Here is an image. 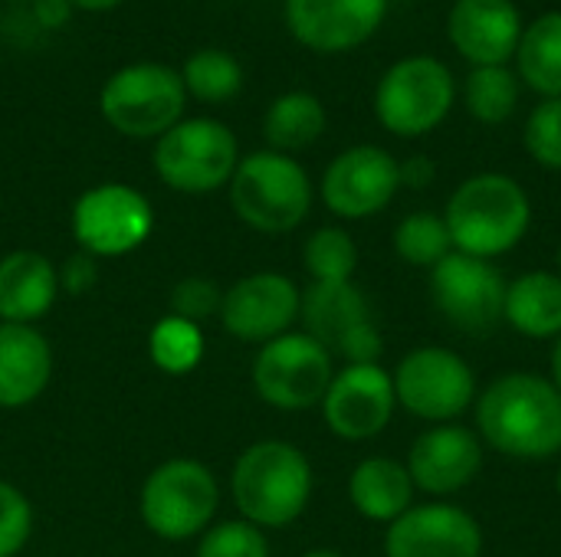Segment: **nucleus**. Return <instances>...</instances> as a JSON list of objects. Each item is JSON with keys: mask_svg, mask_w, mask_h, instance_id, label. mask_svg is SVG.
Returning <instances> with one entry per match:
<instances>
[{"mask_svg": "<svg viewBox=\"0 0 561 557\" xmlns=\"http://www.w3.org/2000/svg\"><path fill=\"white\" fill-rule=\"evenodd\" d=\"M319 190L335 217L368 220L401 190V161L378 144H355L325 167Z\"/></svg>", "mask_w": 561, "mask_h": 557, "instance_id": "nucleus-14", "label": "nucleus"}, {"mask_svg": "<svg viewBox=\"0 0 561 557\" xmlns=\"http://www.w3.org/2000/svg\"><path fill=\"white\" fill-rule=\"evenodd\" d=\"M53 381V348L33 325L0 322V407L33 404Z\"/></svg>", "mask_w": 561, "mask_h": 557, "instance_id": "nucleus-21", "label": "nucleus"}, {"mask_svg": "<svg viewBox=\"0 0 561 557\" xmlns=\"http://www.w3.org/2000/svg\"><path fill=\"white\" fill-rule=\"evenodd\" d=\"M486 463V446L477 430L460 423H434L408 450L414 489L431 499H450L477 483Z\"/></svg>", "mask_w": 561, "mask_h": 557, "instance_id": "nucleus-17", "label": "nucleus"}, {"mask_svg": "<svg viewBox=\"0 0 561 557\" xmlns=\"http://www.w3.org/2000/svg\"><path fill=\"white\" fill-rule=\"evenodd\" d=\"M184 79L161 62L118 69L99 95L105 121L128 138H161L184 115Z\"/></svg>", "mask_w": 561, "mask_h": 557, "instance_id": "nucleus-8", "label": "nucleus"}, {"mask_svg": "<svg viewBox=\"0 0 561 557\" xmlns=\"http://www.w3.org/2000/svg\"><path fill=\"white\" fill-rule=\"evenodd\" d=\"M516 66L533 92L561 98V10L542 13L523 30Z\"/></svg>", "mask_w": 561, "mask_h": 557, "instance_id": "nucleus-25", "label": "nucleus"}, {"mask_svg": "<svg viewBox=\"0 0 561 557\" xmlns=\"http://www.w3.org/2000/svg\"><path fill=\"white\" fill-rule=\"evenodd\" d=\"M302 266L312 282H352L358 269V246L348 230L322 227L302 246Z\"/></svg>", "mask_w": 561, "mask_h": 557, "instance_id": "nucleus-30", "label": "nucleus"}, {"mask_svg": "<svg viewBox=\"0 0 561 557\" xmlns=\"http://www.w3.org/2000/svg\"><path fill=\"white\" fill-rule=\"evenodd\" d=\"M319 407L325 427L339 440L348 443L375 440L378 433L388 430L398 410L391 371H385L381 364H345L342 371H335Z\"/></svg>", "mask_w": 561, "mask_h": 557, "instance_id": "nucleus-15", "label": "nucleus"}, {"mask_svg": "<svg viewBox=\"0 0 561 557\" xmlns=\"http://www.w3.org/2000/svg\"><path fill=\"white\" fill-rule=\"evenodd\" d=\"M434 177H437V167L427 154H414V158L401 161V187L424 190L434 184Z\"/></svg>", "mask_w": 561, "mask_h": 557, "instance_id": "nucleus-37", "label": "nucleus"}, {"mask_svg": "<svg viewBox=\"0 0 561 557\" xmlns=\"http://www.w3.org/2000/svg\"><path fill=\"white\" fill-rule=\"evenodd\" d=\"M148 358H151V364L158 371H164L171 378L191 374L204 361V332H201V325H194L187 318H178V315H164L148 332Z\"/></svg>", "mask_w": 561, "mask_h": 557, "instance_id": "nucleus-29", "label": "nucleus"}, {"mask_svg": "<svg viewBox=\"0 0 561 557\" xmlns=\"http://www.w3.org/2000/svg\"><path fill=\"white\" fill-rule=\"evenodd\" d=\"M194 557H270V542L263 529L250 525L247 519H233L210 525L201 535Z\"/></svg>", "mask_w": 561, "mask_h": 557, "instance_id": "nucleus-33", "label": "nucleus"}, {"mask_svg": "<svg viewBox=\"0 0 561 557\" xmlns=\"http://www.w3.org/2000/svg\"><path fill=\"white\" fill-rule=\"evenodd\" d=\"M556 492H559V499H561V463H559V473H556Z\"/></svg>", "mask_w": 561, "mask_h": 557, "instance_id": "nucleus-42", "label": "nucleus"}, {"mask_svg": "<svg viewBox=\"0 0 561 557\" xmlns=\"http://www.w3.org/2000/svg\"><path fill=\"white\" fill-rule=\"evenodd\" d=\"M72 13L69 0H33V16L39 20V26H66Z\"/></svg>", "mask_w": 561, "mask_h": 557, "instance_id": "nucleus-38", "label": "nucleus"}, {"mask_svg": "<svg viewBox=\"0 0 561 557\" xmlns=\"http://www.w3.org/2000/svg\"><path fill=\"white\" fill-rule=\"evenodd\" d=\"M467 112L483 125H503L519 105V79L510 66H473L463 82Z\"/></svg>", "mask_w": 561, "mask_h": 557, "instance_id": "nucleus-27", "label": "nucleus"}, {"mask_svg": "<svg viewBox=\"0 0 561 557\" xmlns=\"http://www.w3.org/2000/svg\"><path fill=\"white\" fill-rule=\"evenodd\" d=\"M253 391L263 404L276 410H312L322 404L335 364L332 355L306 332H286L260 345L253 358Z\"/></svg>", "mask_w": 561, "mask_h": 557, "instance_id": "nucleus-9", "label": "nucleus"}, {"mask_svg": "<svg viewBox=\"0 0 561 557\" xmlns=\"http://www.w3.org/2000/svg\"><path fill=\"white\" fill-rule=\"evenodd\" d=\"M523 13L513 0H457L447 16L454 49L473 66H506L523 39Z\"/></svg>", "mask_w": 561, "mask_h": 557, "instance_id": "nucleus-20", "label": "nucleus"}, {"mask_svg": "<svg viewBox=\"0 0 561 557\" xmlns=\"http://www.w3.org/2000/svg\"><path fill=\"white\" fill-rule=\"evenodd\" d=\"M154 230L148 197L128 184H95L72 207V236L95 259L128 256Z\"/></svg>", "mask_w": 561, "mask_h": 557, "instance_id": "nucleus-12", "label": "nucleus"}, {"mask_svg": "<svg viewBox=\"0 0 561 557\" xmlns=\"http://www.w3.org/2000/svg\"><path fill=\"white\" fill-rule=\"evenodd\" d=\"M72 7H79V10H112V7H118L122 0H69Z\"/></svg>", "mask_w": 561, "mask_h": 557, "instance_id": "nucleus-40", "label": "nucleus"}, {"mask_svg": "<svg viewBox=\"0 0 561 557\" xmlns=\"http://www.w3.org/2000/svg\"><path fill=\"white\" fill-rule=\"evenodd\" d=\"M10 3H20V0H10Z\"/></svg>", "mask_w": 561, "mask_h": 557, "instance_id": "nucleus-44", "label": "nucleus"}, {"mask_svg": "<svg viewBox=\"0 0 561 557\" xmlns=\"http://www.w3.org/2000/svg\"><path fill=\"white\" fill-rule=\"evenodd\" d=\"M388 0H286L293 36L316 53H348L385 20Z\"/></svg>", "mask_w": 561, "mask_h": 557, "instance_id": "nucleus-19", "label": "nucleus"}, {"mask_svg": "<svg viewBox=\"0 0 561 557\" xmlns=\"http://www.w3.org/2000/svg\"><path fill=\"white\" fill-rule=\"evenodd\" d=\"M302 557H345L342 552H332V548H312V552H306Z\"/></svg>", "mask_w": 561, "mask_h": 557, "instance_id": "nucleus-41", "label": "nucleus"}, {"mask_svg": "<svg viewBox=\"0 0 561 557\" xmlns=\"http://www.w3.org/2000/svg\"><path fill=\"white\" fill-rule=\"evenodd\" d=\"M483 446L510 460H552L561 453L559 387L533 371L493 378L473 404Z\"/></svg>", "mask_w": 561, "mask_h": 557, "instance_id": "nucleus-1", "label": "nucleus"}, {"mask_svg": "<svg viewBox=\"0 0 561 557\" xmlns=\"http://www.w3.org/2000/svg\"><path fill=\"white\" fill-rule=\"evenodd\" d=\"M414 479L401 460L368 456L348 476V502L352 509L378 525L398 522L414 506Z\"/></svg>", "mask_w": 561, "mask_h": 557, "instance_id": "nucleus-23", "label": "nucleus"}, {"mask_svg": "<svg viewBox=\"0 0 561 557\" xmlns=\"http://www.w3.org/2000/svg\"><path fill=\"white\" fill-rule=\"evenodd\" d=\"M523 144L539 167L561 171V98H542L529 112Z\"/></svg>", "mask_w": 561, "mask_h": 557, "instance_id": "nucleus-32", "label": "nucleus"}, {"mask_svg": "<svg viewBox=\"0 0 561 557\" xmlns=\"http://www.w3.org/2000/svg\"><path fill=\"white\" fill-rule=\"evenodd\" d=\"M59 299V269L36 250H13L0 259V322L33 325Z\"/></svg>", "mask_w": 561, "mask_h": 557, "instance_id": "nucleus-22", "label": "nucleus"}, {"mask_svg": "<svg viewBox=\"0 0 561 557\" xmlns=\"http://www.w3.org/2000/svg\"><path fill=\"white\" fill-rule=\"evenodd\" d=\"M457 98V79L434 56L398 59L375 89V115L398 138H421L444 125Z\"/></svg>", "mask_w": 561, "mask_h": 557, "instance_id": "nucleus-7", "label": "nucleus"}, {"mask_svg": "<svg viewBox=\"0 0 561 557\" xmlns=\"http://www.w3.org/2000/svg\"><path fill=\"white\" fill-rule=\"evenodd\" d=\"M33 535V506L13 486L0 479V557H16Z\"/></svg>", "mask_w": 561, "mask_h": 557, "instance_id": "nucleus-34", "label": "nucleus"}, {"mask_svg": "<svg viewBox=\"0 0 561 557\" xmlns=\"http://www.w3.org/2000/svg\"><path fill=\"white\" fill-rule=\"evenodd\" d=\"M230 207L260 233H289L312 210V181L293 154L253 151L230 177Z\"/></svg>", "mask_w": 561, "mask_h": 557, "instance_id": "nucleus-4", "label": "nucleus"}, {"mask_svg": "<svg viewBox=\"0 0 561 557\" xmlns=\"http://www.w3.org/2000/svg\"><path fill=\"white\" fill-rule=\"evenodd\" d=\"M99 279V266H95V256L89 253H79V256H69L59 269V292H69V295H85Z\"/></svg>", "mask_w": 561, "mask_h": 557, "instance_id": "nucleus-36", "label": "nucleus"}, {"mask_svg": "<svg viewBox=\"0 0 561 557\" xmlns=\"http://www.w3.org/2000/svg\"><path fill=\"white\" fill-rule=\"evenodd\" d=\"M302 332L345 364H381L385 338L355 282H312L302 292Z\"/></svg>", "mask_w": 561, "mask_h": 557, "instance_id": "nucleus-11", "label": "nucleus"}, {"mask_svg": "<svg viewBox=\"0 0 561 557\" xmlns=\"http://www.w3.org/2000/svg\"><path fill=\"white\" fill-rule=\"evenodd\" d=\"M220 305H224L220 286L204 276H187L171 292V315L187 318L194 325L207 322L210 315H220Z\"/></svg>", "mask_w": 561, "mask_h": 557, "instance_id": "nucleus-35", "label": "nucleus"}, {"mask_svg": "<svg viewBox=\"0 0 561 557\" xmlns=\"http://www.w3.org/2000/svg\"><path fill=\"white\" fill-rule=\"evenodd\" d=\"M556 266H559L556 272H559V276H561V246H559V256H556Z\"/></svg>", "mask_w": 561, "mask_h": 557, "instance_id": "nucleus-43", "label": "nucleus"}, {"mask_svg": "<svg viewBox=\"0 0 561 557\" xmlns=\"http://www.w3.org/2000/svg\"><path fill=\"white\" fill-rule=\"evenodd\" d=\"M325 131V105L312 92H286L279 95L263 118V135L270 151L293 154L316 144Z\"/></svg>", "mask_w": 561, "mask_h": 557, "instance_id": "nucleus-26", "label": "nucleus"}, {"mask_svg": "<svg viewBox=\"0 0 561 557\" xmlns=\"http://www.w3.org/2000/svg\"><path fill=\"white\" fill-rule=\"evenodd\" d=\"M480 522L450 502L411 506L385 529V557H483Z\"/></svg>", "mask_w": 561, "mask_h": 557, "instance_id": "nucleus-18", "label": "nucleus"}, {"mask_svg": "<svg viewBox=\"0 0 561 557\" xmlns=\"http://www.w3.org/2000/svg\"><path fill=\"white\" fill-rule=\"evenodd\" d=\"M506 286V276L490 259L457 250L431 269V299L437 312L467 335L493 332L503 322Z\"/></svg>", "mask_w": 561, "mask_h": 557, "instance_id": "nucleus-13", "label": "nucleus"}, {"mask_svg": "<svg viewBox=\"0 0 561 557\" xmlns=\"http://www.w3.org/2000/svg\"><path fill=\"white\" fill-rule=\"evenodd\" d=\"M398 407L424 423H457L480 394L470 361L440 345H421L408 351L391 371Z\"/></svg>", "mask_w": 561, "mask_h": 557, "instance_id": "nucleus-5", "label": "nucleus"}, {"mask_svg": "<svg viewBox=\"0 0 561 557\" xmlns=\"http://www.w3.org/2000/svg\"><path fill=\"white\" fill-rule=\"evenodd\" d=\"M316 476L309 456L286 440L250 443L230 473V496L240 515L256 529L293 525L312 499Z\"/></svg>", "mask_w": 561, "mask_h": 557, "instance_id": "nucleus-3", "label": "nucleus"}, {"mask_svg": "<svg viewBox=\"0 0 561 557\" xmlns=\"http://www.w3.org/2000/svg\"><path fill=\"white\" fill-rule=\"evenodd\" d=\"M181 79H184V89H187L194 98L217 105V102H227V98H233V95L240 92V85H243V69H240V62H237L230 53H224V49H201V53H194V56L184 62Z\"/></svg>", "mask_w": 561, "mask_h": 557, "instance_id": "nucleus-31", "label": "nucleus"}, {"mask_svg": "<svg viewBox=\"0 0 561 557\" xmlns=\"http://www.w3.org/2000/svg\"><path fill=\"white\" fill-rule=\"evenodd\" d=\"M503 322L533 341H556L561 335V276L533 269L506 286Z\"/></svg>", "mask_w": 561, "mask_h": 557, "instance_id": "nucleus-24", "label": "nucleus"}, {"mask_svg": "<svg viewBox=\"0 0 561 557\" xmlns=\"http://www.w3.org/2000/svg\"><path fill=\"white\" fill-rule=\"evenodd\" d=\"M240 164L237 135L214 118H187L158 138L154 171L181 194H210L230 184Z\"/></svg>", "mask_w": 561, "mask_h": 557, "instance_id": "nucleus-10", "label": "nucleus"}, {"mask_svg": "<svg viewBox=\"0 0 561 557\" xmlns=\"http://www.w3.org/2000/svg\"><path fill=\"white\" fill-rule=\"evenodd\" d=\"M549 381L559 387L561 394V335L552 341V351H549Z\"/></svg>", "mask_w": 561, "mask_h": 557, "instance_id": "nucleus-39", "label": "nucleus"}, {"mask_svg": "<svg viewBox=\"0 0 561 557\" xmlns=\"http://www.w3.org/2000/svg\"><path fill=\"white\" fill-rule=\"evenodd\" d=\"M444 223L457 253L493 263L526 240L533 227V200L516 177L483 171L450 194Z\"/></svg>", "mask_w": 561, "mask_h": 557, "instance_id": "nucleus-2", "label": "nucleus"}, {"mask_svg": "<svg viewBox=\"0 0 561 557\" xmlns=\"http://www.w3.org/2000/svg\"><path fill=\"white\" fill-rule=\"evenodd\" d=\"M220 506L214 473L197 460H168L148 473L141 486V522L164 542L201 538Z\"/></svg>", "mask_w": 561, "mask_h": 557, "instance_id": "nucleus-6", "label": "nucleus"}, {"mask_svg": "<svg viewBox=\"0 0 561 557\" xmlns=\"http://www.w3.org/2000/svg\"><path fill=\"white\" fill-rule=\"evenodd\" d=\"M391 243L401 263L421 266V269H434L440 259L454 253V240L444 223V213H434V210H414L404 220H398Z\"/></svg>", "mask_w": 561, "mask_h": 557, "instance_id": "nucleus-28", "label": "nucleus"}, {"mask_svg": "<svg viewBox=\"0 0 561 557\" xmlns=\"http://www.w3.org/2000/svg\"><path fill=\"white\" fill-rule=\"evenodd\" d=\"M302 309V292L299 286L283 276V272H250L237 279L224 292L220 305V325L227 335L250 341V345H266L299 322Z\"/></svg>", "mask_w": 561, "mask_h": 557, "instance_id": "nucleus-16", "label": "nucleus"}]
</instances>
